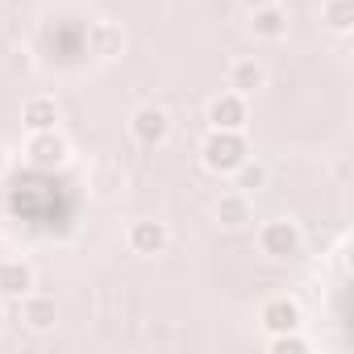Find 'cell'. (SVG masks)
I'll use <instances>...</instances> for the list:
<instances>
[{
    "instance_id": "cell-1",
    "label": "cell",
    "mask_w": 354,
    "mask_h": 354,
    "mask_svg": "<svg viewBox=\"0 0 354 354\" xmlns=\"http://www.w3.org/2000/svg\"><path fill=\"white\" fill-rule=\"evenodd\" d=\"M246 158H250V146H246V133L238 129H209V138L201 142V167L213 175H234Z\"/></svg>"
},
{
    "instance_id": "cell-2",
    "label": "cell",
    "mask_w": 354,
    "mask_h": 354,
    "mask_svg": "<svg viewBox=\"0 0 354 354\" xmlns=\"http://www.w3.org/2000/svg\"><path fill=\"white\" fill-rule=\"evenodd\" d=\"M300 246H304V234H300L296 221H288V217H271V221L259 225V250H263L267 259H279V263H283V259H296Z\"/></svg>"
},
{
    "instance_id": "cell-3",
    "label": "cell",
    "mask_w": 354,
    "mask_h": 354,
    "mask_svg": "<svg viewBox=\"0 0 354 354\" xmlns=\"http://www.w3.org/2000/svg\"><path fill=\"white\" fill-rule=\"evenodd\" d=\"M246 121H250V100L238 96V92H221L209 100V129H238L246 133Z\"/></svg>"
},
{
    "instance_id": "cell-4",
    "label": "cell",
    "mask_w": 354,
    "mask_h": 354,
    "mask_svg": "<svg viewBox=\"0 0 354 354\" xmlns=\"http://www.w3.org/2000/svg\"><path fill=\"white\" fill-rule=\"evenodd\" d=\"M129 133H133L138 146H162V142L171 138V117H167V109L142 104V109L129 117Z\"/></svg>"
},
{
    "instance_id": "cell-5",
    "label": "cell",
    "mask_w": 354,
    "mask_h": 354,
    "mask_svg": "<svg viewBox=\"0 0 354 354\" xmlns=\"http://www.w3.org/2000/svg\"><path fill=\"white\" fill-rule=\"evenodd\" d=\"M26 158H30V167H38V171H55V167L67 162V142H63L55 129L30 133V138H26Z\"/></svg>"
},
{
    "instance_id": "cell-6",
    "label": "cell",
    "mask_w": 354,
    "mask_h": 354,
    "mask_svg": "<svg viewBox=\"0 0 354 354\" xmlns=\"http://www.w3.org/2000/svg\"><path fill=\"white\" fill-rule=\"evenodd\" d=\"M125 242H129V250H133V254L150 259V254H162V250H167V242H171V230H167L162 221H150V217H142V221H133V225L125 230Z\"/></svg>"
},
{
    "instance_id": "cell-7",
    "label": "cell",
    "mask_w": 354,
    "mask_h": 354,
    "mask_svg": "<svg viewBox=\"0 0 354 354\" xmlns=\"http://www.w3.org/2000/svg\"><path fill=\"white\" fill-rule=\"evenodd\" d=\"M259 321H263V329H267V337H271V333H292V329H300L304 313H300V304H296L292 296H271V300L259 308Z\"/></svg>"
},
{
    "instance_id": "cell-8",
    "label": "cell",
    "mask_w": 354,
    "mask_h": 354,
    "mask_svg": "<svg viewBox=\"0 0 354 354\" xmlns=\"http://www.w3.org/2000/svg\"><path fill=\"white\" fill-rule=\"evenodd\" d=\"M38 275L26 259H5L0 263V296H9V300H21L26 292H34Z\"/></svg>"
},
{
    "instance_id": "cell-9",
    "label": "cell",
    "mask_w": 354,
    "mask_h": 354,
    "mask_svg": "<svg viewBox=\"0 0 354 354\" xmlns=\"http://www.w3.org/2000/svg\"><path fill=\"white\" fill-rule=\"evenodd\" d=\"M21 321H26L34 333H46V329H55V321H59V304H55V296L26 292V296H21Z\"/></svg>"
},
{
    "instance_id": "cell-10",
    "label": "cell",
    "mask_w": 354,
    "mask_h": 354,
    "mask_svg": "<svg viewBox=\"0 0 354 354\" xmlns=\"http://www.w3.org/2000/svg\"><path fill=\"white\" fill-rule=\"evenodd\" d=\"M263 80H267V71H263L254 59H234L230 71H225V88L238 92V96H254V92L263 88Z\"/></svg>"
},
{
    "instance_id": "cell-11",
    "label": "cell",
    "mask_w": 354,
    "mask_h": 354,
    "mask_svg": "<svg viewBox=\"0 0 354 354\" xmlns=\"http://www.w3.org/2000/svg\"><path fill=\"white\" fill-rule=\"evenodd\" d=\"M88 46H92L96 59H113V55L125 50V34H121V26H113V21H92V26H88Z\"/></svg>"
},
{
    "instance_id": "cell-12",
    "label": "cell",
    "mask_w": 354,
    "mask_h": 354,
    "mask_svg": "<svg viewBox=\"0 0 354 354\" xmlns=\"http://www.w3.org/2000/svg\"><path fill=\"white\" fill-rule=\"evenodd\" d=\"M21 121H26L30 133L55 129V125H59V104H55V96H30V100L21 104Z\"/></svg>"
},
{
    "instance_id": "cell-13",
    "label": "cell",
    "mask_w": 354,
    "mask_h": 354,
    "mask_svg": "<svg viewBox=\"0 0 354 354\" xmlns=\"http://www.w3.org/2000/svg\"><path fill=\"white\" fill-rule=\"evenodd\" d=\"M213 213H217V225L221 230H242L250 221V196L246 192H225Z\"/></svg>"
},
{
    "instance_id": "cell-14",
    "label": "cell",
    "mask_w": 354,
    "mask_h": 354,
    "mask_svg": "<svg viewBox=\"0 0 354 354\" xmlns=\"http://www.w3.org/2000/svg\"><path fill=\"white\" fill-rule=\"evenodd\" d=\"M254 38H267V42H279L288 34V13L283 5H267V9H254V21H250Z\"/></svg>"
},
{
    "instance_id": "cell-15",
    "label": "cell",
    "mask_w": 354,
    "mask_h": 354,
    "mask_svg": "<svg viewBox=\"0 0 354 354\" xmlns=\"http://www.w3.org/2000/svg\"><path fill=\"white\" fill-rule=\"evenodd\" d=\"M321 13H325V26L333 34H350L354 30V0H325Z\"/></svg>"
},
{
    "instance_id": "cell-16",
    "label": "cell",
    "mask_w": 354,
    "mask_h": 354,
    "mask_svg": "<svg viewBox=\"0 0 354 354\" xmlns=\"http://www.w3.org/2000/svg\"><path fill=\"white\" fill-rule=\"evenodd\" d=\"M234 175H238V192H246V196L259 192V188L267 184V167H263V162H250V158H246Z\"/></svg>"
},
{
    "instance_id": "cell-17",
    "label": "cell",
    "mask_w": 354,
    "mask_h": 354,
    "mask_svg": "<svg viewBox=\"0 0 354 354\" xmlns=\"http://www.w3.org/2000/svg\"><path fill=\"white\" fill-rule=\"evenodd\" d=\"M267 350L271 354H308V342L300 337V329H292V333H271Z\"/></svg>"
},
{
    "instance_id": "cell-18",
    "label": "cell",
    "mask_w": 354,
    "mask_h": 354,
    "mask_svg": "<svg viewBox=\"0 0 354 354\" xmlns=\"http://www.w3.org/2000/svg\"><path fill=\"white\" fill-rule=\"evenodd\" d=\"M242 5L254 13V9H267V5H279V0H242Z\"/></svg>"
},
{
    "instance_id": "cell-19",
    "label": "cell",
    "mask_w": 354,
    "mask_h": 354,
    "mask_svg": "<svg viewBox=\"0 0 354 354\" xmlns=\"http://www.w3.org/2000/svg\"><path fill=\"white\" fill-rule=\"evenodd\" d=\"M9 167V150H5V142H0V171Z\"/></svg>"
},
{
    "instance_id": "cell-20",
    "label": "cell",
    "mask_w": 354,
    "mask_h": 354,
    "mask_svg": "<svg viewBox=\"0 0 354 354\" xmlns=\"http://www.w3.org/2000/svg\"><path fill=\"white\" fill-rule=\"evenodd\" d=\"M0 329H5V304H0Z\"/></svg>"
}]
</instances>
